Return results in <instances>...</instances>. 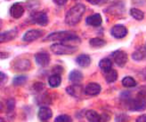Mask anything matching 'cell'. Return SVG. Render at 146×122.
<instances>
[{
    "instance_id": "1",
    "label": "cell",
    "mask_w": 146,
    "mask_h": 122,
    "mask_svg": "<svg viewBox=\"0 0 146 122\" xmlns=\"http://www.w3.org/2000/svg\"><path fill=\"white\" fill-rule=\"evenodd\" d=\"M86 11V6L83 4H77L72 6L68 11L67 16H65V23L69 26H75L80 23V20L82 19V16Z\"/></svg>"
},
{
    "instance_id": "2",
    "label": "cell",
    "mask_w": 146,
    "mask_h": 122,
    "mask_svg": "<svg viewBox=\"0 0 146 122\" xmlns=\"http://www.w3.org/2000/svg\"><path fill=\"white\" fill-rule=\"evenodd\" d=\"M45 40H48V42H64V43H70L74 40L80 42L77 36H75L71 32H68V31H58V32L50 33L48 37H45Z\"/></svg>"
},
{
    "instance_id": "3",
    "label": "cell",
    "mask_w": 146,
    "mask_h": 122,
    "mask_svg": "<svg viewBox=\"0 0 146 122\" xmlns=\"http://www.w3.org/2000/svg\"><path fill=\"white\" fill-rule=\"evenodd\" d=\"M77 50L76 46L69 44V43H64V42H60V43H55L54 45H51V51L55 52L56 55H71L74 53Z\"/></svg>"
},
{
    "instance_id": "4",
    "label": "cell",
    "mask_w": 146,
    "mask_h": 122,
    "mask_svg": "<svg viewBox=\"0 0 146 122\" xmlns=\"http://www.w3.org/2000/svg\"><path fill=\"white\" fill-rule=\"evenodd\" d=\"M112 58L114 61V63L119 67H125V64L127 63V55L125 51H121V50H116L112 53Z\"/></svg>"
},
{
    "instance_id": "5",
    "label": "cell",
    "mask_w": 146,
    "mask_h": 122,
    "mask_svg": "<svg viewBox=\"0 0 146 122\" xmlns=\"http://www.w3.org/2000/svg\"><path fill=\"white\" fill-rule=\"evenodd\" d=\"M111 33L114 38L116 39H122L127 36V28L123 25H115L111 30Z\"/></svg>"
},
{
    "instance_id": "6",
    "label": "cell",
    "mask_w": 146,
    "mask_h": 122,
    "mask_svg": "<svg viewBox=\"0 0 146 122\" xmlns=\"http://www.w3.org/2000/svg\"><path fill=\"white\" fill-rule=\"evenodd\" d=\"M31 20L33 23L38 24V25H46L48 24V14L45 12H36L32 14Z\"/></svg>"
},
{
    "instance_id": "7",
    "label": "cell",
    "mask_w": 146,
    "mask_h": 122,
    "mask_svg": "<svg viewBox=\"0 0 146 122\" xmlns=\"http://www.w3.org/2000/svg\"><path fill=\"white\" fill-rule=\"evenodd\" d=\"M42 34H43V31H40V30H29V31H26L24 33L23 40L27 42V43L29 42H33L36 39H38Z\"/></svg>"
},
{
    "instance_id": "8",
    "label": "cell",
    "mask_w": 146,
    "mask_h": 122,
    "mask_svg": "<svg viewBox=\"0 0 146 122\" xmlns=\"http://www.w3.org/2000/svg\"><path fill=\"white\" fill-rule=\"evenodd\" d=\"M100 91H101V85L98 84V83H95V82L89 83L84 88V92L88 96H96V95L100 94Z\"/></svg>"
},
{
    "instance_id": "9",
    "label": "cell",
    "mask_w": 146,
    "mask_h": 122,
    "mask_svg": "<svg viewBox=\"0 0 146 122\" xmlns=\"http://www.w3.org/2000/svg\"><path fill=\"white\" fill-rule=\"evenodd\" d=\"M35 61L39 67H48L50 63V56L45 52H39L35 55Z\"/></svg>"
},
{
    "instance_id": "10",
    "label": "cell",
    "mask_w": 146,
    "mask_h": 122,
    "mask_svg": "<svg viewBox=\"0 0 146 122\" xmlns=\"http://www.w3.org/2000/svg\"><path fill=\"white\" fill-rule=\"evenodd\" d=\"M10 13H11V16L13 18H20L21 16L24 14V6L21 5L20 3H16V4H13L11 6V10H10Z\"/></svg>"
},
{
    "instance_id": "11",
    "label": "cell",
    "mask_w": 146,
    "mask_h": 122,
    "mask_svg": "<svg viewBox=\"0 0 146 122\" xmlns=\"http://www.w3.org/2000/svg\"><path fill=\"white\" fill-rule=\"evenodd\" d=\"M128 108L131 110H144L146 108V102L144 101V100H132V101H129V104H128Z\"/></svg>"
},
{
    "instance_id": "12",
    "label": "cell",
    "mask_w": 146,
    "mask_h": 122,
    "mask_svg": "<svg viewBox=\"0 0 146 122\" xmlns=\"http://www.w3.org/2000/svg\"><path fill=\"white\" fill-rule=\"evenodd\" d=\"M86 23L88 24L89 26H94V27H98L102 24V18L99 13H95V14H92V16L87 17L86 19Z\"/></svg>"
},
{
    "instance_id": "13",
    "label": "cell",
    "mask_w": 146,
    "mask_h": 122,
    "mask_svg": "<svg viewBox=\"0 0 146 122\" xmlns=\"http://www.w3.org/2000/svg\"><path fill=\"white\" fill-rule=\"evenodd\" d=\"M52 116V111L49 107H40L38 110V119L40 121H48Z\"/></svg>"
},
{
    "instance_id": "14",
    "label": "cell",
    "mask_w": 146,
    "mask_h": 122,
    "mask_svg": "<svg viewBox=\"0 0 146 122\" xmlns=\"http://www.w3.org/2000/svg\"><path fill=\"white\" fill-rule=\"evenodd\" d=\"M17 36V30L13 28V30H10V31H6V32H3L0 33V43H5V42H10L12 40L14 37Z\"/></svg>"
},
{
    "instance_id": "15",
    "label": "cell",
    "mask_w": 146,
    "mask_h": 122,
    "mask_svg": "<svg viewBox=\"0 0 146 122\" xmlns=\"http://www.w3.org/2000/svg\"><path fill=\"white\" fill-rule=\"evenodd\" d=\"M67 92L69 95L74 96V97H80L81 94L83 92V89L81 88V85L80 84H74V85H71V87L67 88Z\"/></svg>"
},
{
    "instance_id": "16",
    "label": "cell",
    "mask_w": 146,
    "mask_h": 122,
    "mask_svg": "<svg viewBox=\"0 0 146 122\" xmlns=\"http://www.w3.org/2000/svg\"><path fill=\"white\" fill-rule=\"evenodd\" d=\"M76 63L82 68H88L89 64H90V57L88 55H86V53L80 55L76 58Z\"/></svg>"
},
{
    "instance_id": "17",
    "label": "cell",
    "mask_w": 146,
    "mask_h": 122,
    "mask_svg": "<svg viewBox=\"0 0 146 122\" xmlns=\"http://www.w3.org/2000/svg\"><path fill=\"white\" fill-rule=\"evenodd\" d=\"M82 78H83V75L81 74V71H78V70H72L69 74V80L74 84H78L82 81Z\"/></svg>"
},
{
    "instance_id": "18",
    "label": "cell",
    "mask_w": 146,
    "mask_h": 122,
    "mask_svg": "<svg viewBox=\"0 0 146 122\" xmlns=\"http://www.w3.org/2000/svg\"><path fill=\"white\" fill-rule=\"evenodd\" d=\"M61 82H62V78H61L60 75H57V74L51 75V76L49 77V81H48V83H49V85H50L51 88H57V87H60Z\"/></svg>"
},
{
    "instance_id": "19",
    "label": "cell",
    "mask_w": 146,
    "mask_h": 122,
    "mask_svg": "<svg viewBox=\"0 0 146 122\" xmlns=\"http://www.w3.org/2000/svg\"><path fill=\"white\" fill-rule=\"evenodd\" d=\"M14 64H16L14 68L18 69V70H21V71L30 69V67H31L30 62H29L27 59H18V61H16V63H14Z\"/></svg>"
},
{
    "instance_id": "20",
    "label": "cell",
    "mask_w": 146,
    "mask_h": 122,
    "mask_svg": "<svg viewBox=\"0 0 146 122\" xmlns=\"http://www.w3.org/2000/svg\"><path fill=\"white\" fill-rule=\"evenodd\" d=\"M105 78L108 83H113L116 81V78H118V73L112 68L111 70H107L105 71Z\"/></svg>"
},
{
    "instance_id": "21",
    "label": "cell",
    "mask_w": 146,
    "mask_h": 122,
    "mask_svg": "<svg viewBox=\"0 0 146 122\" xmlns=\"http://www.w3.org/2000/svg\"><path fill=\"white\" fill-rule=\"evenodd\" d=\"M86 117L88 121H92V122H99L101 120V116L99 115V114L96 111H94V110H88L86 114Z\"/></svg>"
},
{
    "instance_id": "22",
    "label": "cell",
    "mask_w": 146,
    "mask_h": 122,
    "mask_svg": "<svg viewBox=\"0 0 146 122\" xmlns=\"http://www.w3.org/2000/svg\"><path fill=\"white\" fill-rule=\"evenodd\" d=\"M122 85L125 88H134L135 85H137V81L134 80V78H132V77H125L122 80Z\"/></svg>"
},
{
    "instance_id": "23",
    "label": "cell",
    "mask_w": 146,
    "mask_h": 122,
    "mask_svg": "<svg viewBox=\"0 0 146 122\" xmlns=\"http://www.w3.org/2000/svg\"><path fill=\"white\" fill-rule=\"evenodd\" d=\"M113 67V63L109 58H104L102 61H100V68L104 70V71H107V70H111Z\"/></svg>"
},
{
    "instance_id": "24",
    "label": "cell",
    "mask_w": 146,
    "mask_h": 122,
    "mask_svg": "<svg viewBox=\"0 0 146 122\" xmlns=\"http://www.w3.org/2000/svg\"><path fill=\"white\" fill-rule=\"evenodd\" d=\"M129 14L137 20H143L144 19V12L140 11V10H138V9H131L129 10Z\"/></svg>"
},
{
    "instance_id": "25",
    "label": "cell",
    "mask_w": 146,
    "mask_h": 122,
    "mask_svg": "<svg viewBox=\"0 0 146 122\" xmlns=\"http://www.w3.org/2000/svg\"><path fill=\"white\" fill-rule=\"evenodd\" d=\"M89 44L94 47H102V46L106 45V40L101 39V38H93L89 40Z\"/></svg>"
},
{
    "instance_id": "26",
    "label": "cell",
    "mask_w": 146,
    "mask_h": 122,
    "mask_svg": "<svg viewBox=\"0 0 146 122\" xmlns=\"http://www.w3.org/2000/svg\"><path fill=\"white\" fill-rule=\"evenodd\" d=\"M26 82V76H17L13 80V84L14 85H21L23 83Z\"/></svg>"
},
{
    "instance_id": "27",
    "label": "cell",
    "mask_w": 146,
    "mask_h": 122,
    "mask_svg": "<svg viewBox=\"0 0 146 122\" xmlns=\"http://www.w3.org/2000/svg\"><path fill=\"white\" fill-rule=\"evenodd\" d=\"M56 122H70L71 121V117L68 116V115H60L55 119Z\"/></svg>"
},
{
    "instance_id": "28",
    "label": "cell",
    "mask_w": 146,
    "mask_h": 122,
    "mask_svg": "<svg viewBox=\"0 0 146 122\" xmlns=\"http://www.w3.org/2000/svg\"><path fill=\"white\" fill-rule=\"evenodd\" d=\"M132 57H133V59H135V61H141L145 57V53L141 52V51H137V52H134L132 55Z\"/></svg>"
},
{
    "instance_id": "29",
    "label": "cell",
    "mask_w": 146,
    "mask_h": 122,
    "mask_svg": "<svg viewBox=\"0 0 146 122\" xmlns=\"http://www.w3.org/2000/svg\"><path fill=\"white\" fill-rule=\"evenodd\" d=\"M54 1H55L57 5L63 6V5H65V4H67V1H68V0H54Z\"/></svg>"
},
{
    "instance_id": "30",
    "label": "cell",
    "mask_w": 146,
    "mask_h": 122,
    "mask_svg": "<svg viewBox=\"0 0 146 122\" xmlns=\"http://www.w3.org/2000/svg\"><path fill=\"white\" fill-rule=\"evenodd\" d=\"M6 78L7 77H6V75L4 73H0V84H1L4 81H6Z\"/></svg>"
},
{
    "instance_id": "31",
    "label": "cell",
    "mask_w": 146,
    "mask_h": 122,
    "mask_svg": "<svg viewBox=\"0 0 146 122\" xmlns=\"http://www.w3.org/2000/svg\"><path fill=\"white\" fill-rule=\"evenodd\" d=\"M137 121L138 122H146V115H141V116H139L137 119Z\"/></svg>"
},
{
    "instance_id": "32",
    "label": "cell",
    "mask_w": 146,
    "mask_h": 122,
    "mask_svg": "<svg viewBox=\"0 0 146 122\" xmlns=\"http://www.w3.org/2000/svg\"><path fill=\"white\" fill-rule=\"evenodd\" d=\"M87 1H88L89 4H92V5H96V4H99L101 0H87Z\"/></svg>"
},
{
    "instance_id": "33",
    "label": "cell",
    "mask_w": 146,
    "mask_h": 122,
    "mask_svg": "<svg viewBox=\"0 0 146 122\" xmlns=\"http://www.w3.org/2000/svg\"><path fill=\"white\" fill-rule=\"evenodd\" d=\"M0 121H4V120H3V119H1V117H0Z\"/></svg>"
}]
</instances>
